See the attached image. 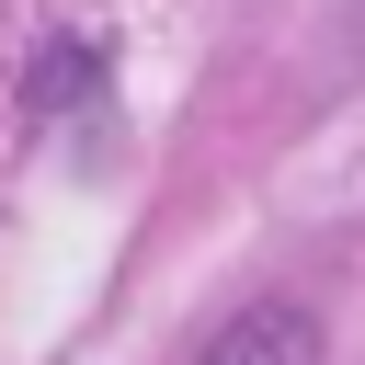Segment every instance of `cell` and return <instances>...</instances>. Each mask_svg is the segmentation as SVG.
Masks as SVG:
<instances>
[{"instance_id":"cell-1","label":"cell","mask_w":365,"mask_h":365,"mask_svg":"<svg viewBox=\"0 0 365 365\" xmlns=\"http://www.w3.org/2000/svg\"><path fill=\"white\" fill-rule=\"evenodd\" d=\"M205 365H319V342H308V319H297V308H251Z\"/></svg>"}]
</instances>
